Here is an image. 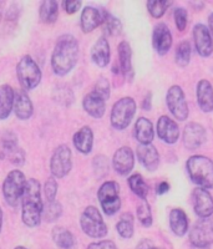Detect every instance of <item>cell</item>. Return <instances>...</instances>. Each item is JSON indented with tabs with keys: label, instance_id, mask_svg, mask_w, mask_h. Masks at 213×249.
I'll return each instance as SVG.
<instances>
[{
	"label": "cell",
	"instance_id": "cell-46",
	"mask_svg": "<svg viewBox=\"0 0 213 249\" xmlns=\"http://www.w3.org/2000/svg\"><path fill=\"white\" fill-rule=\"evenodd\" d=\"M88 249H117V247L112 241H100L89 244Z\"/></svg>",
	"mask_w": 213,
	"mask_h": 249
},
{
	"label": "cell",
	"instance_id": "cell-2",
	"mask_svg": "<svg viewBox=\"0 0 213 249\" xmlns=\"http://www.w3.org/2000/svg\"><path fill=\"white\" fill-rule=\"evenodd\" d=\"M44 203L41 199V184L37 179L26 181L23 198H21V219L24 224L35 228L43 219Z\"/></svg>",
	"mask_w": 213,
	"mask_h": 249
},
{
	"label": "cell",
	"instance_id": "cell-22",
	"mask_svg": "<svg viewBox=\"0 0 213 249\" xmlns=\"http://www.w3.org/2000/svg\"><path fill=\"white\" fill-rule=\"evenodd\" d=\"M110 57L111 51L107 39L105 36L99 37L96 43L94 44V46H92V49H91V60L99 68H105L110 62Z\"/></svg>",
	"mask_w": 213,
	"mask_h": 249
},
{
	"label": "cell",
	"instance_id": "cell-9",
	"mask_svg": "<svg viewBox=\"0 0 213 249\" xmlns=\"http://www.w3.org/2000/svg\"><path fill=\"white\" fill-rule=\"evenodd\" d=\"M190 242L195 248L207 249L213 243V217L201 218L190 231Z\"/></svg>",
	"mask_w": 213,
	"mask_h": 249
},
{
	"label": "cell",
	"instance_id": "cell-32",
	"mask_svg": "<svg viewBox=\"0 0 213 249\" xmlns=\"http://www.w3.org/2000/svg\"><path fill=\"white\" fill-rule=\"evenodd\" d=\"M128 186L137 197H140L141 199H146L148 193V187L140 173H135V175L131 176L128 178Z\"/></svg>",
	"mask_w": 213,
	"mask_h": 249
},
{
	"label": "cell",
	"instance_id": "cell-5",
	"mask_svg": "<svg viewBox=\"0 0 213 249\" xmlns=\"http://www.w3.org/2000/svg\"><path fill=\"white\" fill-rule=\"evenodd\" d=\"M17 76L20 85L25 91L33 90L41 81V70L30 55H25L20 59L17 65Z\"/></svg>",
	"mask_w": 213,
	"mask_h": 249
},
{
	"label": "cell",
	"instance_id": "cell-40",
	"mask_svg": "<svg viewBox=\"0 0 213 249\" xmlns=\"http://www.w3.org/2000/svg\"><path fill=\"white\" fill-rule=\"evenodd\" d=\"M92 166H94L95 175L100 178L108 172V161L105 156H96L92 162Z\"/></svg>",
	"mask_w": 213,
	"mask_h": 249
},
{
	"label": "cell",
	"instance_id": "cell-47",
	"mask_svg": "<svg viewBox=\"0 0 213 249\" xmlns=\"http://www.w3.org/2000/svg\"><path fill=\"white\" fill-rule=\"evenodd\" d=\"M135 249H161V248L155 246L154 242L150 241V239H143V241H141L139 244H137Z\"/></svg>",
	"mask_w": 213,
	"mask_h": 249
},
{
	"label": "cell",
	"instance_id": "cell-19",
	"mask_svg": "<svg viewBox=\"0 0 213 249\" xmlns=\"http://www.w3.org/2000/svg\"><path fill=\"white\" fill-rule=\"evenodd\" d=\"M137 159L147 171H156L160 166V155L154 144H139L136 150Z\"/></svg>",
	"mask_w": 213,
	"mask_h": 249
},
{
	"label": "cell",
	"instance_id": "cell-24",
	"mask_svg": "<svg viewBox=\"0 0 213 249\" xmlns=\"http://www.w3.org/2000/svg\"><path fill=\"white\" fill-rule=\"evenodd\" d=\"M74 146L80 153L89 155L94 146V132L89 126H84L74 135Z\"/></svg>",
	"mask_w": 213,
	"mask_h": 249
},
{
	"label": "cell",
	"instance_id": "cell-13",
	"mask_svg": "<svg viewBox=\"0 0 213 249\" xmlns=\"http://www.w3.org/2000/svg\"><path fill=\"white\" fill-rule=\"evenodd\" d=\"M194 40L196 50L201 56L207 57L213 53V39L210 29L203 24H196L194 28Z\"/></svg>",
	"mask_w": 213,
	"mask_h": 249
},
{
	"label": "cell",
	"instance_id": "cell-44",
	"mask_svg": "<svg viewBox=\"0 0 213 249\" xmlns=\"http://www.w3.org/2000/svg\"><path fill=\"white\" fill-rule=\"evenodd\" d=\"M6 157L9 159V161L12 162V163L17 164V166H21V164L25 162V153H24V151L20 147H18L17 150L12 151V152L6 156Z\"/></svg>",
	"mask_w": 213,
	"mask_h": 249
},
{
	"label": "cell",
	"instance_id": "cell-4",
	"mask_svg": "<svg viewBox=\"0 0 213 249\" xmlns=\"http://www.w3.org/2000/svg\"><path fill=\"white\" fill-rule=\"evenodd\" d=\"M26 186L25 175L20 170H13L8 173L3 183V196L10 207H18L23 198Z\"/></svg>",
	"mask_w": 213,
	"mask_h": 249
},
{
	"label": "cell",
	"instance_id": "cell-48",
	"mask_svg": "<svg viewBox=\"0 0 213 249\" xmlns=\"http://www.w3.org/2000/svg\"><path fill=\"white\" fill-rule=\"evenodd\" d=\"M151 99H152V93L148 92L145 99H143V101H142V108L145 111L151 110V104H152V100Z\"/></svg>",
	"mask_w": 213,
	"mask_h": 249
},
{
	"label": "cell",
	"instance_id": "cell-12",
	"mask_svg": "<svg viewBox=\"0 0 213 249\" xmlns=\"http://www.w3.org/2000/svg\"><path fill=\"white\" fill-rule=\"evenodd\" d=\"M206 139H207V135L202 124L197 122H190L186 124L185 131H183V144L187 150L194 151L199 148L206 142Z\"/></svg>",
	"mask_w": 213,
	"mask_h": 249
},
{
	"label": "cell",
	"instance_id": "cell-35",
	"mask_svg": "<svg viewBox=\"0 0 213 249\" xmlns=\"http://www.w3.org/2000/svg\"><path fill=\"white\" fill-rule=\"evenodd\" d=\"M171 5H172V1H167V0H150V1H147L148 12L155 19H160V18L163 17L166 10Z\"/></svg>",
	"mask_w": 213,
	"mask_h": 249
},
{
	"label": "cell",
	"instance_id": "cell-38",
	"mask_svg": "<svg viewBox=\"0 0 213 249\" xmlns=\"http://www.w3.org/2000/svg\"><path fill=\"white\" fill-rule=\"evenodd\" d=\"M54 99L56 100L59 104H63V105L69 106L74 102V93L66 86H60L59 89L55 90Z\"/></svg>",
	"mask_w": 213,
	"mask_h": 249
},
{
	"label": "cell",
	"instance_id": "cell-45",
	"mask_svg": "<svg viewBox=\"0 0 213 249\" xmlns=\"http://www.w3.org/2000/svg\"><path fill=\"white\" fill-rule=\"evenodd\" d=\"M63 6L68 14H75L81 8V1L80 0H68V1H64Z\"/></svg>",
	"mask_w": 213,
	"mask_h": 249
},
{
	"label": "cell",
	"instance_id": "cell-8",
	"mask_svg": "<svg viewBox=\"0 0 213 249\" xmlns=\"http://www.w3.org/2000/svg\"><path fill=\"white\" fill-rule=\"evenodd\" d=\"M101 208L104 213L107 215H114L121 208V199H120V186L117 182L107 181L101 184L97 192Z\"/></svg>",
	"mask_w": 213,
	"mask_h": 249
},
{
	"label": "cell",
	"instance_id": "cell-23",
	"mask_svg": "<svg viewBox=\"0 0 213 249\" xmlns=\"http://www.w3.org/2000/svg\"><path fill=\"white\" fill-rule=\"evenodd\" d=\"M197 102L203 112L213 111V88L208 80H201L197 84Z\"/></svg>",
	"mask_w": 213,
	"mask_h": 249
},
{
	"label": "cell",
	"instance_id": "cell-17",
	"mask_svg": "<svg viewBox=\"0 0 213 249\" xmlns=\"http://www.w3.org/2000/svg\"><path fill=\"white\" fill-rule=\"evenodd\" d=\"M152 46L160 55L167 54L172 46V35L168 26L163 23H160L155 26L152 33Z\"/></svg>",
	"mask_w": 213,
	"mask_h": 249
},
{
	"label": "cell",
	"instance_id": "cell-37",
	"mask_svg": "<svg viewBox=\"0 0 213 249\" xmlns=\"http://www.w3.org/2000/svg\"><path fill=\"white\" fill-rule=\"evenodd\" d=\"M137 218L141 222L142 226L151 227L152 224V212H151L150 204L146 202V199H142L141 204L137 207Z\"/></svg>",
	"mask_w": 213,
	"mask_h": 249
},
{
	"label": "cell",
	"instance_id": "cell-34",
	"mask_svg": "<svg viewBox=\"0 0 213 249\" xmlns=\"http://www.w3.org/2000/svg\"><path fill=\"white\" fill-rule=\"evenodd\" d=\"M104 29L111 36H116L121 33L123 30V24L117 18H115L114 15H111L110 13L105 12V17H104Z\"/></svg>",
	"mask_w": 213,
	"mask_h": 249
},
{
	"label": "cell",
	"instance_id": "cell-31",
	"mask_svg": "<svg viewBox=\"0 0 213 249\" xmlns=\"http://www.w3.org/2000/svg\"><path fill=\"white\" fill-rule=\"evenodd\" d=\"M116 231L124 239H130L134 235V215L131 213H124L116 224Z\"/></svg>",
	"mask_w": 213,
	"mask_h": 249
},
{
	"label": "cell",
	"instance_id": "cell-51",
	"mask_svg": "<svg viewBox=\"0 0 213 249\" xmlns=\"http://www.w3.org/2000/svg\"><path fill=\"white\" fill-rule=\"evenodd\" d=\"M1 227H3V210L0 207V232H1Z\"/></svg>",
	"mask_w": 213,
	"mask_h": 249
},
{
	"label": "cell",
	"instance_id": "cell-52",
	"mask_svg": "<svg viewBox=\"0 0 213 249\" xmlns=\"http://www.w3.org/2000/svg\"><path fill=\"white\" fill-rule=\"evenodd\" d=\"M15 249H28V248H25V247H23V246H18Z\"/></svg>",
	"mask_w": 213,
	"mask_h": 249
},
{
	"label": "cell",
	"instance_id": "cell-27",
	"mask_svg": "<svg viewBox=\"0 0 213 249\" xmlns=\"http://www.w3.org/2000/svg\"><path fill=\"white\" fill-rule=\"evenodd\" d=\"M132 50L127 41H121L119 45V62L123 74L127 79H132L134 70H132Z\"/></svg>",
	"mask_w": 213,
	"mask_h": 249
},
{
	"label": "cell",
	"instance_id": "cell-41",
	"mask_svg": "<svg viewBox=\"0 0 213 249\" xmlns=\"http://www.w3.org/2000/svg\"><path fill=\"white\" fill-rule=\"evenodd\" d=\"M92 91L96 92L99 96H101L106 101V100L110 97V93H111L110 82H108L107 79H105V77H100V79L97 80L96 84H95V88Z\"/></svg>",
	"mask_w": 213,
	"mask_h": 249
},
{
	"label": "cell",
	"instance_id": "cell-10",
	"mask_svg": "<svg viewBox=\"0 0 213 249\" xmlns=\"http://www.w3.org/2000/svg\"><path fill=\"white\" fill-rule=\"evenodd\" d=\"M166 104H167L168 110L174 115L175 119L178 120V121L187 120L190 110H188L185 92L181 89V86L174 85L168 89L167 95H166Z\"/></svg>",
	"mask_w": 213,
	"mask_h": 249
},
{
	"label": "cell",
	"instance_id": "cell-1",
	"mask_svg": "<svg viewBox=\"0 0 213 249\" xmlns=\"http://www.w3.org/2000/svg\"><path fill=\"white\" fill-rule=\"evenodd\" d=\"M79 60V43L71 34H64L57 39L52 55V68L57 76L70 74Z\"/></svg>",
	"mask_w": 213,
	"mask_h": 249
},
{
	"label": "cell",
	"instance_id": "cell-6",
	"mask_svg": "<svg viewBox=\"0 0 213 249\" xmlns=\"http://www.w3.org/2000/svg\"><path fill=\"white\" fill-rule=\"evenodd\" d=\"M81 230L90 238H104L107 234V226L96 207H86L80 217Z\"/></svg>",
	"mask_w": 213,
	"mask_h": 249
},
{
	"label": "cell",
	"instance_id": "cell-29",
	"mask_svg": "<svg viewBox=\"0 0 213 249\" xmlns=\"http://www.w3.org/2000/svg\"><path fill=\"white\" fill-rule=\"evenodd\" d=\"M52 237L54 243L60 249H74L75 237L70 231L63 227H56L52 232Z\"/></svg>",
	"mask_w": 213,
	"mask_h": 249
},
{
	"label": "cell",
	"instance_id": "cell-11",
	"mask_svg": "<svg viewBox=\"0 0 213 249\" xmlns=\"http://www.w3.org/2000/svg\"><path fill=\"white\" fill-rule=\"evenodd\" d=\"M71 150L66 144H60L53 152L52 159H50V171L53 173V177L55 178H64L69 175L72 167V161H71Z\"/></svg>",
	"mask_w": 213,
	"mask_h": 249
},
{
	"label": "cell",
	"instance_id": "cell-25",
	"mask_svg": "<svg viewBox=\"0 0 213 249\" xmlns=\"http://www.w3.org/2000/svg\"><path fill=\"white\" fill-rule=\"evenodd\" d=\"M135 137L140 144H148L154 141V124L146 117H140L135 124Z\"/></svg>",
	"mask_w": 213,
	"mask_h": 249
},
{
	"label": "cell",
	"instance_id": "cell-20",
	"mask_svg": "<svg viewBox=\"0 0 213 249\" xmlns=\"http://www.w3.org/2000/svg\"><path fill=\"white\" fill-rule=\"evenodd\" d=\"M13 110L15 111V115H17L18 119L21 120V121L29 120L33 116L34 106H33L32 100L28 96L25 90H19L15 92L14 107H13Z\"/></svg>",
	"mask_w": 213,
	"mask_h": 249
},
{
	"label": "cell",
	"instance_id": "cell-7",
	"mask_svg": "<svg viewBox=\"0 0 213 249\" xmlns=\"http://www.w3.org/2000/svg\"><path fill=\"white\" fill-rule=\"evenodd\" d=\"M136 113V102L132 97H123L115 102L111 110V126L119 131H123L130 126Z\"/></svg>",
	"mask_w": 213,
	"mask_h": 249
},
{
	"label": "cell",
	"instance_id": "cell-30",
	"mask_svg": "<svg viewBox=\"0 0 213 249\" xmlns=\"http://www.w3.org/2000/svg\"><path fill=\"white\" fill-rule=\"evenodd\" d=\"M40 20L45 24H54L59 17V4L55 0H45L39 9Z\"/></svg>",
	"mask_w": 213,
	"mask_h": 249
},
{
	"label": "cell",
	"instance_id": "cell-39",
	"mask_svg": "<svg viewBox=\"0 0 213 249\" xmlns=\"http://www.w3.org/2000/svg\"><path fill=\"white\" fill-rule=\"evenodd\" d=\"M1 143H3V153L4 156H8L12 151L17 150L19 146H18V137L14 132H5L1 140Z\"/></svg>",
	"mask_w": 213,
	"mask_h": 249
},
{
	"label": "cell",
	"instance_id": "cell-21",
	"mask_svg": "<svg viewBox=\"0 0 213 249\" xmlns=\"http://www.w3.org/2000/svg\"><path fill=\"white\" fill-rule=\"evenodd\" d=\"M83 106L86 113L90 115L91 117H94V119H101L105 115L106 101L94 91L89 92L84 97Z\"/></svg>",
	"mask_w": 213,
	"mask_h": 249
},
{
	"label": "cell",
	"instance_id": "cell-26",
	"mask_svg": "<svg viewBox=\"0 0 213 249\" xmlns=\"http://www.w3.org/2000/svg\"><path fill=\"white\" fill-rule=\"evenodd\" d=\"M15 92L10 85L0 86V120H6L14 107Z\"/></svg>",
	"mask_w": 213,
	"mask_h": 249
},
{
	"label": "cell",
	"instance_id": "cell-15",
	"mask_svg": "<svg viewBox=\"0 0 213 249\" xmlns=\"http://www.w3.org/2000/svg\"><path fill=\"white\" fill-rule=\"evenodd\" d=\"M112 166L119 175L127 176L135 166V155L130 147H120L112 157Z\"/></svg>",
	"mask_w": 213,
	"mask_h": 249
},
{
	"label": "cell",
	"instance_id": "cell-28",
	"mask_svg": "<svg viewBox=\"0 0 213 249\" xmlns=\"http://www.w3.org/2000/svg\"><path fill=\"white\" fill-rule=\"evenodd\" d=\"M170 227L171 231L177 237H183L188 231L187 214L179 208H175L170 212Z\"/></svg>",
	"mask_w": 213,
	"mask_h": 249
},
{
	"label": "cell",
	"instance_id": "cell-36",
	"mask_svg": "<svg viewBox=\"0 0 213 249\" xmlns=\"http://www.w3.org/2000/svg\"><path fill=\"white\" fill-rule=\"evenodd\" d=\"M191 59V45L188 41H182L176 49V55H175V60L176 64L181 68H185L190 64Z\"/></svg>",
	"mask_w": 213,
	"mask_h": 249
},
{
	"label": "cell",
	"instance_id": "cell-16",
	"mask_svg": "<svg viewBox=\"0 0 213 249\" xmlns=\"http://www.w3.org/2000/svg\"><path fill=\"white\" fill-rule=\"evenodd\" d=\"M106 10H100L94 6H85L80 17V24H81V30L88 34L94 31L95 29L103 25L104 17H105Z\"/></svg>",
	"mask_w": 213,
	"mask_h": 249
},
{
	"label": "cell",
	"instance_id": "cell-14",
	"mask_svg": "<svg viewBox=\"0 0 213 249\" xmlns=\"http://www.w3.org/2000/svg\"><path fill=\"white\" fill-rule=\"evenodd\" d=\"M195 213L199 218H207L213 214V198L211 193L205 188H196L192 193Z\"/></svg>",
	"mask_w": 213,
	"mask_h": 249
},
{
	"label": "cell",
	"instance_id": "cell-18",
	"mask_svg": "<svg viewBox=\"0 0 213 249\" xmlns=\"http://www.w3.org/2000/svg\"><path fill=\"white\" fill-rule=\"evenodd\" d=\"M157 135L168 144L176 143L179 137L178 124L168 116H161L157 122Z\"/></svg>",
	"mask_w": 213,
	"mask_h": 249
},
{
	"label": "cell",
	"instance_id": "cell-42",
	"mask_svg": "<svg viewBox=\"0 0 213 249\" xmlns=\"http://www.w3.org/2000/svg\"><path fill=\"white\" fill-rule=\"evenodd\" d=\"M44 193H45V197L46 199H48V202L55 201V197H56L57 193V182L55 181V177H50V178L45 182Z\"/></svg>",
	"mask_w": 213,
	"mask_h": 249
},
{
	"label": "cell",
	"instance_id": "cell-50",
	"mask_svg": "<svg viewBox=\"0 0 213 249\" xmlns=\"http://www.w3.org/2000/svg\"><path fill=\"white\" fill-rule=\"evenodd\" d=\"M208 24H210V33L212 35V39H213V13L210 15L208 18Z\"/></svg>",
	"mask_w": 213,
	"mask_h": 249
},
{
	"label": "cell",
	"instance_id": "cell-49",
	"mask_svg": "<svg viewBox=\"0 0 213 249\" xmlns=\"http://www.w3.org/2000/svg\"><path fill=\"white\" fill-rule=\"evenodd\" d=\"M168 190H170V184H168L167 182H161V183L157 186V193H159V195H165V193L168 192Z\"/></svg>",
	"mask_w": 213,
	"mask_h": 249
},
{
	"label": "cell",
	"instance_id": "cell-43",
	"mask_svg": "<svg viewBox=\"0 0 213 249\" xmlns=\"http://www.w3.org/2000/svg\"><path fill=\"white\" fill-rule=\"evenodd\" d=\"M175 21H176V26L179 31H183L187 26V12L185 9L177 8L174 13Z\"/></svg>",
	"mask_w": 213,
	"mask_h": 249
},
{
	"label": "cell",
	"instance_id": "cell-33",
	"mask_svg": "<svg viewBox=\"0 0 213 249\" xmlns=\"http://www.w3.org/2000/svg\"><path fill=\"white\" fill-rule=\"evenodd\" d=\"M63 214V206L61 203L56 201L48 202L46 204H44L43 210V218L46 222H55L57 221Z\"/></svg>",
	"mask_w": 213,
	"mask_h": 249
},
{
	"label": "cell",
	"instance_id": "cell-3",
	"mask_svg": "<svg viewBox=\"0 0 213 249\" xmlns=\"http://www.w3.org/2000/svg\"><path fill=\"white\" fill-rule=\"evenodd\" d=\"M187 172L192 182L201 188H213V161L206 156L196 155L187 160Z\"/></svg>",
	"mask_w": 213,
	"mask_h": 249
}]
</instances>
